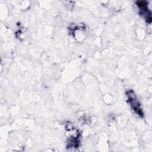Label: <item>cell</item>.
<instances>
[{
	"mask_svg": "<svg viewBox=\"0 0 152 152\" xmlns=\"http://www.w3.org/2000/svg\"><path fill=\"white\" fill-rule=\"evenodd\" d=\"M128 99L130 101V103L132 107V109L138 114L140 115H142V113L141 111V109L139 107V104L138 103V101L135 99V97L134 94V92L132 91H129L128 93Z\"/></svg>",
	"mask_w": 152,
	"mask_h": 152,
	"instance_id": "obj_1",
	"label": "cell"
}]
</instances>
